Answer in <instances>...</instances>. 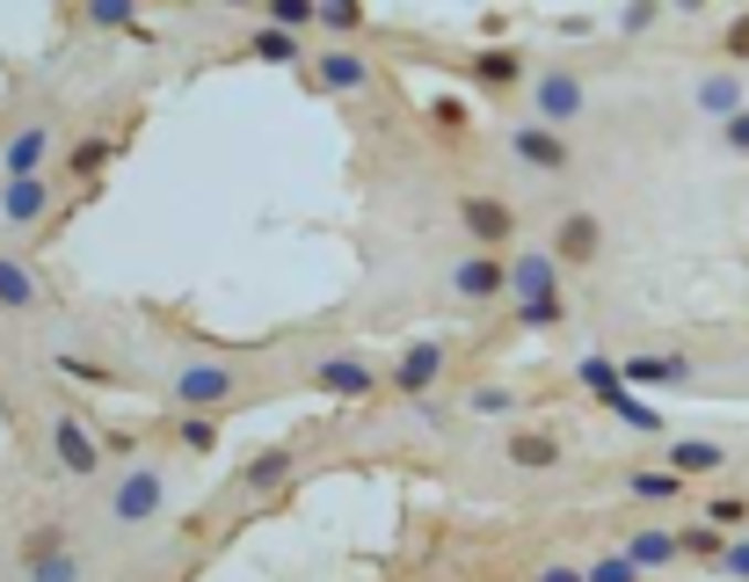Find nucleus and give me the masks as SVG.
<instances>
[{
    "label": "nucleus",
    "instance_id": "12",
    "mask_svg": "<svg viewBox=\"0 0 749 582\" xmlns=\"http://www.w3.org/2000/svg\"><path fill=\"white\" fill-rule=\"evenodd\" d=\"M444 292L466 306H503L509 299V255H488V247H466L452 269H444Z\"/></svg>",
    "mask_w": 749,
    "mask_h": 582
},
{
    "label": "nucleus",
    "instance_id": "41",
    "mask_svg": "<svg viewBox=\"0 0 749 582\" xmlns=\"http://www.w3.org/2000/svg\"><path fill=\"white\" fill-rule=\"evenodd\" d=\"M728 44H735V52H749V15H742V22H735V30H728Z\"/></svg>",
    "mask_w": 749,
    "mask_h": 582
},
{
    "label": "nucleus",
    "instance_id": "39",
    "mask_svg": "<svg viewBox=\"0 0 749 582\" xmlns=\"http://www.w3.org/2000/svg\"><path fill=\"white\" fill-rule=\"evenodd\" d=\"M720 146H728V154H742V160H749V109H742V117H735V124H720Z\"/></svg>",
    "mask_w": 749,
    "mask_h": 582
},
{
    "label": "nucleus",
    "instance_id": "5",
    "mask_svg": "<svg viewBox=\"0 0 749 582\" xmlns=\"http://www.w3.org/2000/svg\"><path fill=\"white\" fill-rule=\"evenodd\" d=\"M44 452H52V466H59L66 480H95V474L109 466L95 423H87L73 401H52V408H44Z\"/></svg>",
    "mask_w": 749,
    "mask_h": 582
},
{
    "label": "nucleus",
    "instance_id": "36",
    "mask_svg": "<svg viewBox=\"0 0 749 582\" xmlns=\"http://www.w3.org/2000/svg\"><path fill=\"white\" fill-rule=\"evenodd\" d=\"M706 525L742 531V525H749V495H714V502H706Z\"/></svg>",
    "mask_w": 749,
    "mask_h": 582
},
{
    "label": "nucleus",
    "instance_id": "9",
    "mask_svg": "<svg viewBox=\"0 0 749 582\" xmlns=\"http://www.w3.org/2000/svg\"><path fill=\"white\" fill-rule=\"evenodd\" d=\"M503 146H509V160H517L524 176H539V182H568L576 176V146H568V131H553V124L517 117Z\"/></svg>",
    "mask_w": 749,
    "mask_h": 582
},
{
    "label": "nucleus",
    "instance_id": "31",
    "mask_svg": "<svg viewBox=\"0 0 749 582\" xmlns=\"http://www.w3.org/2000/svg\"><path fill=\"white\" fill-rule=\"evenodd\" d=\"M728 539H735V531H720V525H706V517H698V525H684V561H714V568H720Z\"/></svg>",
    "mask_w": 749,
    "mask_h": 582
},
{
    "label": "nucleus",
    "instance_id": "10",
    "mask_svg": "<svg viewBox=\"0 0 749 582\" xmlns=\"http://www.w3.org/2000/svg\"><path fill=\"white\" fill-rule=\"evenodd\" d=\"M298 459H306V444H298V437H284V444H262L255 459H247L241 474H233L226 502H233V510H255V502H270V495H277L284 480L298 474Z\"/></svg>",
    "mask_w": 749,
    "mask_h": 582
},
{
    "label": "nucleus",
    "instance_id": "2",
    "mask_svg": "<svg viewBox=\"0 0 749 582\" xmlns=\"http://www.w3.org/2000/svg\"><path fill=\"white\" fill-rule=\"evenodd\" d=\"M241 393H247V371L226 364V357L182 350V357L168 364V401L182 408V415H226Z\"/></svg>",
    "mask_w": 749,
    "mask_h": 582
},
{
    "label": "nucleus",
    "instance_id": "27",
    "mask_svg": "<svg viewBox=\"0 0 749 582\" xmlns=\"http://www.w3.org/2000/svg\"><path fill=\"white\" fill-rule=\"evenodd\" d=\"M262 22H270V30H284V36H314V30H320V0H270V8H262Z\"/></svg>",
    "mask_w": 749,
    "mask_h": 582
},
{
    "label": "nucleus",
    "instance_id": "4",
    "mask_svg": "<svg viewBox=\"0 0 749 582\" xmlns=\"http://www.w3.org/2000/svg\"><path fill=\"white\" fill-rule=\"evenodd\" d=\"M160 510H168V466H160V459H131V466H117V474H109L103 517H109L117 531L160 525Z\"/></svg>",
    "mask_w": 749,
    "mask_h": 582
},
{
    "label": "nucleus",
    "instance_id": "14",
    "mask_svg": "<svg viewBox=\"0 0 749 582\" xmlns=\"http://www.w3.org/2000/svg\"><path fill=\"white\" fill-rule=\"evenodd\" d=\"M306 81H314L320 95H371V81H379V66H371L357 44H320L314 66H306Z\"/></svg>",
    "mask_w": 749,
    "mask_h": 582
},
{
    "label": "nucleus",
    "instance_id": "38",
    "mask_svg": "<svg viewBox=\"0 0 749 582\" xmlns=\"http://www.w3.org/2000/svg\"><path fill=\"white\" fill-rule=\"evenodd\" d=\"M655 22H663V8H655V0H633L626 15H619V30H626V36H641V30H655Z\"/></svg>",
    "mask_w": 749,
    "mask_h": 582
},
{
    "label": "nucleus",
    "instance_id": "34",
    "mask_svg": "<svg viewBox=\"0 0 749 582\" xmlns=\"http://www.w3.org/2000/svg\"><path fill=\"white\" fill-rule=\"evenodd\" d=\"M466 95H436V103H430V131H436V139H458V131H466Z\"/></svg>",
    "mask_w": 749,
    "mask_h": 582
},
{
    "label": "nucleus",
    "instance_id": "37",
    "mask_svg": "<svg viewBox=\"0 0 749 582\" xmlns=\"http://www.w3.org/2000/svg\"><path fill=\"white\" fill-rule=\"evenodd\" d=\"M720 575H728V582H749V531H735V539H728V553H720Z\"/></svg>",
    "mask_w": 749,
    "mask_h": 582
},
{
    "label": "nucleus",
    "instance_id": "19",
    "mask_svg": "<svg viewBox=\"0 0 749 582\" xmlns=\"http://www.w3.org/2000/svg\"><path fill=\"white\" fill-rule=\"evenodd\" d=\"M619 371H626L633 393H677V387H692V379H698V364L684 350H641V357H626Z\"/></svg>",
    "mask_w": 749,
    "mask_h": 582
},
{
    "label": "nucleus",
    "instance_id": "17",
    "mask_svg": "<svg viewBox=\"0 0 749 582\" xmlns=\"http://www.w3.org/2000/svg\"><path fill=\"white\" fill-rule=\"evenodd\" d=\"M52 117H22L8 139H0V182H15V176H44V160H52Z\"/></svg>",
    "mask_w": 749,
    "mask_h": 582
},
{
    "label": "nucleus",
    "instance_id": "29",
    "mask_svg": "<svg viewBox=\"0 0 749 582\" xmlns=\"http://www.w3.org/2000/svg\"><path fill=\"white\" fill-rule=\"evenodd\" d=\"M109 160H117V139H103V131H87V139H73V154H66V176H103Z\"/></svg>",
    "mask_w": 749,
    "mask_h": 582
},
{
    "label": "nucleus",
    "instance_id": "11",
    "mask_svg": "<svg viewBox=\"0 0 749 582\" xmlns=\"http://www.w3.org/2000/svg\"><path fill=\"white\" fill-rule=\"evenodd\" d=\"M458 233H466L473 247H488V255H517V204H509V197H488V190H466L458 197Z\"/></svg>",
    "mask_w": 749,
    "mask_h": 582
},
{
    "label": "nucleus",
    "instance_id": "23",
    "mask_svg": "<svg viewBox=\"0 0 749 582\" xmlns=\"http://www.w3.org/2000/svg\"><path fill=\"white\" fill-rule=\"evenodd\" d=\"M692 103L706 109V117H720V124H735L742 117V73H728V66H714V73H698V88H692Z\"/></svg>",
    "mask_w": 749,
    "mask_h": 582
},
{
    "label": "nucleus",
    "instance_id": "3",
    "mask_svg": "<svg viewBox=\"0 0 749 582\" xmlns=\"http://www.w3.org/2000/svg\"><path fill=\"white\" fill-rule=\"evenodd\" d=\"M298 387L328 393V401H379L386 393V364L365 350V342H328L298 364Z\"/></svg>",
    "mask_w": 749,
    "mask_h": 582
},
{
    "label": "nucleus",
    "instance_id": "18",
    "mask_svg": "<svg viewBox=\"0 0 749 582\" xmlns=\"http://www.w3.org/2000/svg\"><path fill=\"white\" fill-rule=\"evenodd\" d=\"M466 81L481 95H517V88H531V66H524L517 44H481V52L466 59Z\"/></svg>",
    "mask_w": 749,
    "mask_h": 582
},
{
    "label": "nucleus",
    "instance_id": "26",
    "mask_svg": "<svg viewBox=\"0 0 749 582\" xmlns=\"http://www.w3.org/2000/svg\"><path fill=\"white\" fill-rule=\"evenodd\" d=\"M626 495L633 502H677L684 474H669V466H626Z\"/></svg>",
    "mask_w": 749,
    "mask_h": 582
},
{
    "label": "nucleus",
    "instance_id": "24",
    "mask_svg": "<svg viewBox=\"0 0 749 582\" xmlns=\"http://www.w3.org/2000/svg\"><path fill=\"white\" fill-rule=\"evenodd\" d=\"M44 306V284H36V269L22 263V255H8L0 247V314H36Z\"/></svg>",
    "mask_w": 749,
    "mask_h": 582
},
{
    "label": "nucleus",
    "instance_id": "21",
    "mask_svg": "<svg viewBox=\"0 0 749 582\" xmlns=\"http://www.w3.org/2000/svg\"><path fill=\"white\" fill-rule=\"evenodd\" d=\"M663 466H669V474H684V480H714L720 466H728V444H720V437H669L663 444Z\"/></svg>",
    "mask_w": 749,
    "mask_h": 582
},
{
    "label": "nucleus",
    "instance_id": "30",
    "mask_svg": "<svg viewBox=\"0 0 749 582\" xmlns=\"http://www.w3.org/2000/svg\"><path fill=\"white\" fill-rule=\"evenodd\" d=\"M175 444L197 452V459H211L219 452V415H175Z\"/></svg>",
    "mask_w": 749,
    "mask_h": 582
},
{
    "label": "nucleus",
    "instance_id": "16",
    "mask_svg": "<svg viewBox=\"0 0 749 582\" xmlns=\"http://www.w3.org/2000/svg\"><path fill=\"white\" fill-rule=\"evenodd\" d=\"M22 582H87V553L59 531H36L22 547Z\"/></svg>",
    "mask_w": 749,
    "mask_h": 582
},
{
    "label": "nucleus",
    "instance_id": "1",
    "mask_svg": "<svg viewBox=\"0 0 749 582\" xmlns=\"http://www.w3.org/2000/svg\"><path fill=\"white\" fill-rule=\"evenodd\" d=\"M509 314L531 336H553L560 320H568V269L546 247H517L509 255Z\"/></svg>",
    "mask_w": 749,
    "mask_h": 582
},
{
    "label": "nucleus",
    "instance_id": "40",
    "mask_svg": "<svg viewBox=\"0 0 749 582\" xmlns=\"http://www.w3.org/2000/svg\"><path fill=\"white\" fill-rule=\"evenodd\" d=\"M531 582H590V575H582L576 561H539V575H531Z\"/></svg>",
    "mask_w": 749,
    "mask_h": 582
},
{
    "label": "nucleus",
    "instance_id": "25",
    "mask_svg": "<svg viewBox=\"0 0 749 582\" xmlns=\"http://www.w3.org/2000/svg\"><path fill=\"white\" fill-rule=\"evenodd\" d=\"M509 466H524V474H553L560 459H568V444L553 437V430H509Z\"/></svg>",
    "mask_w": 749,
    "mask_h": 582
},
{
    "label": "nucleus",
    "instance_id": "32",
    "mask_svg": "<svg viewBox=\"0 0 749 582\" xmlns=\"http://www.w3.org/2000/svg\"><path fill=\"white\" fill-rule=\"evenodd\" d=\"M466 408H473V415H517L524 393L503 387V379H488V387H473V393H466Z\"/></svg>",
    "mask_w": 749,
    "mask_h": 582
},
{
    "label": "nucleus",
    "instance_id": "13",
    "mask_svg": "<svg viewBox=\"0 0 749 582\" xmlns=\"http://www.w3.org/2000/svg\"><path fill=\"white\" fill-rule=\"evenodd\" d=\"M546 255L560 269H597L604 263V219L597 212H560L553 233H546Z\"/></svg>",
    "mask_w": 749,
    "mask_h": 582
},
{
    "label": "nucleus",
    "instance_id": "6",
    "mask_svg": "<svg viewBox=\"0 0 749 582\" xmlns=\"http://www.w3.org/2000/svg\"><path fill=\"white\" fill-rule=\"evenodd\" d=\"M576 379H582V387H590V393H597V401H604V408H611V415H619L626 430H641V437H663V444H669V415H663V408H647V393H633V387H626V371L611 364L604 350H590V357H582V364H576Z\"/></svg>",
    "mask_w": 749,
    "mask_h": 582
},
{
    "label": "nucleus",
    "instance_id": "28",
    "mask_svg": "<svg viewBox=\"0 0 749 582\" xmlns=\"http://www.w3.org/2000/svg\"><path fill=\"white\" fill-rule=\"evenodd\" d=\"M371 30V8H357V0H320V36H335V44H349V36Z\"/></svg>",
    "mask_w": 749,
    "mask_h": 582
},
{
    "label": "nucleus",
    "instance_id": "15",
    "mask_svg": "<svg viewBox=\"0 0 749 582\" xmlns=\"http://www.w3.org/2000/svg\"><path fill=\"white\" fill-rule=\"evenodd\" d=\"M52 212H59V182H52V176H15V182H0V226H8V233H36Z\"/></svg>",
    "mask_w": 749,
    "mask_h": 582
},
{
    "label": "nucleus",
    "instance_id": "22",
    "mask_svg": "<svg viewBox=\"0 0 749 582\" xmlns=\"http://www.w3.org/2000/svg\"><path fill=\"white\" fill-rule=\"evenodd\" d=\"M247 59H255V66H292V73L314 66L306 36H284V30H270V22H255V30H247Z\"/></svg>",
    "mask_w": 749,
    "mask_h": 582
},
{
    "label": "nucleus",
    "instance_id": "8",
    "mask_svg": "<svg viewBox=\"0 0 749 582\" xmlns=\"http://www.w3.org/2000/svg\"><path fill=\"white\" fill-rule=\"evenodd\" d=\"M444 371H452V342H436V336H415L393 350V364H386V393L408 408L436 401V387H444Z\"/></svg>",
    "mask_w": 749,
    "mask_h": 582
},
{
    "label": "nucleus",
    "instance_id": "20",
    "mask_svg": "<svg viewBox=\"0 0 749 582\" xmlns=\"http://www.w3.org/2000/svg\"><path fill=\"white\" fill-rule=\"evenodd\" d=\"M619 553H626V561L641 568V575H663V568H677V561H684V531H669V525H633Z\"/></svg>",
    "mask_w": 749,
    "mask_h": 582
},
{
    "label": "nucleus",
    "instance_id": "7",
    "mask_svg": "<svg viewBox=\"0 0 749 582\" xmlns=\"http://www.w3.org/2000/svg\"><path fill=\"white\" fill-rule=\"evenodd\" d=\"M524 117L531 124H553V131H576L590 117V81L576 66H539L531 88H524Z\"/></svg>",
    "mask_w": 749,
    "mask_h": 582
},
{
    "label": "nucleus",
    "instance_id": "33",
    "mask_svg": "<svg viewBox=\"0 0 749 582\" xmlns=\"http://www.w3.org/2000/svg\"><path fill=\"white\" fill-rule=\"evenodd\" d=\"M81 15H87V30H131L139 36V8H124V0H87Z\"/></svg>",
    "mask_w": 749,
    "mask_h": 582
},
{
    "label": "nucleus",
    "instance_id": "35",
    "mask_svg": "<svg viewBox=\"0 0 749 582\" xmlns=\"http://www.w3.org/2000/svg\"><path fill=\"white\" fill-rule=\"evenodd\" d=\"M582 575H590V582H647L626 553H597V561H582Z\"/></svg>",
    "mask_w": 749,
    "mask_h": 582
}]
</instances>
